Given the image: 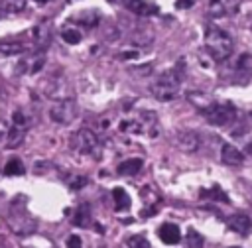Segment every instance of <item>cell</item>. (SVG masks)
<instances>
[{"label": "cell", "instance_id": "6", "mask_svg": "<svg viewBox=\"0 0 252 248\" xmlns=\"http://www.w3.org/2000/svg\"><path fill=\"white\" fill-rule=\"evenodd\" d=\"M75 116H77V102L71 96L59 98L49 108V118L57 124H69V122L75 120Z\"/></svg>", "mask_w": 252, "mask_h": 248}, {"label": "cell", "instance_id": "33", "mask_svg": "<svg viewBox=\"0 0 252 248\" xmlns=\"http://www.w3.org/2000/svg\"><path fill=\"white\" fill-rule=\"evenodd\" d=\"M37 4H45V2H49V0H35Z\"/></svg>", "mask_w": 252, "mask_h": 248}, {"label": "cell", "instance_id": "20", "mask_svg": "<svg viewBox=\"0 0 252 248\" xmlns=\"http://www.w3.org/2000/svg\"><path fill=\"white\" fill-rule=\"evenodd\" d=\"M91 222V211H89V205H81L75 215H73V224L75 226H87Z\"/></svg>", "mask_w": 252, "mask_h": 248}, {"label": "cell", "instance_id": "16", "mask_svg": "<svg viewBox=\"0 0 252 248\" xmlns=\"http://www.w3.org/2000/svg\"><path fill=\"white\" fill-rule=\"evenodd\" d=\"M158 234H159L161 242H165V244H177V242L181 240L179 226L173 224V222H165V224H161L159 230H158Z\"/></svg>", "mask_w": 252, "mask_h": 248}, {"label": "cell", "instance_id": "12", "mask_svg": "<svg viewBox=\"0 0 252 248\" xmlns=\"http://www.w3.org/2000/svg\"><path fill=\"white\" fill-rule=\"evenodd\" d=\"M122 4L130 12H134L138 16H154V14H158V6H154L152 2H146V0H122Z\"/></svg>", "mask_w": 252, "mask_h": 248}, {"label": "cell", "instance_id": "15", "mask_svg": "<svg viewBox=\"0 0 252 248\" xmlns=\"http://www.w3.org/2000/svg\"><path fill=\"white\" fill-rule=\"evenodd\" d=\"M220 159H222V163H226V165H240V163L244 161V155H242V152H240L238 148H234L232 144H224L222 150H220Z\"/></svg>", "mask_w": 252, "mask_h": 248}, {"label": "cell", "instance_id": "24", "mask_svg": "<svg viewBox=\"0 0 252 248\" xmlns=\"http://www.w3.org/2000/svg\"><path fill=\"white\" fill-rule=\"evenodd\" d=\"M24 163L18 159V157H12V159H8V163H6V167H4V173L6 175H24Z\"/></svg>", "mask_w": 252, "mask_h": 248}, {"label": "cell", "instance_id": "31", "mask_svg": "<svg viewBox=\"0 0 252 248\" xmlns=\"http://www.w3.org/2000/svg\"><path fill=\"white\" fill-rule=\"evenodd\" d=\"M193 4H195V0H175V8H179V10H187Z\"/></svg>", "mask_w": 252, "mask_h": 248}, {"label": "cell", "instance_id": "9", "mask_svg": "<svg viewBox=\"0 0 252 248\" xmlns=\"http://www.w3.org/2000/svg\"><path fill=\"white\" fill-rule=\"evenodd\" d=\"M32 33H33V41H35L37 51H43L51 41V24H49V20H41L32 30Z\"/></svg>", "mask_w": 252, "mask_h": 248}, {"label": "cell", "instance_id": "10", "mask_svg": "<svg viewBox=\"0 0 252 248\" xmlns=\"http://www.w3.org/2000/svg\"><path fill=\"white\" fill-rule=\"evenodd\" d=\"M226 226H228V230H232L236 234H248L252 230V220L244 213H234L226 218Z\"/></svg>", "mask_w": 252, "mask_h": 248}, {"label": "cell", "instance_id": "11", "mask_svg": "<svg viewBox=\"0 0 252 248\" xmlns=\"http://www.w3.org/2000/svg\"><path fill=\"white\" fill-rule=\"evenodd\" d=\"M252 75V55L244 53L238 57L236 65H234V81L236 83H248Z\"/></svg>", "mask_w": 252, "mask_h": 248}, {"label": "cell", "instance_id": "35", "mask_svg": "<svg viewBox=\"0 0 252 248\" xmlns=\"http://www.w3.org/2000/svg\"><path fill=\"white\" fill-rule=\"evenodd\" d=\"M250 30H252V16H250Z\"/></svg>", "mask_w": 252, "mask_h": 248}, {"label": "cell", "instance_id": "22", "mask_svg": "<svg viewBox=\"0 0 252 248\" xmlns=\"http://www.w3.org/2000/svg\"><path fill=\"white\" fill-rule=\"evenodd\" d=\"M152 39H154V35H152L150 30H134V31H132V43H136V45H140V47L150 45Z\"/></svg>", "mask_w": 252, "mask_h": 248}, {"label": "cell", "instance_id": "14", "mask_svg": "<svg viewBox=\"0 0 252 248\" xmlns=\"http://www.w3.org/2000/svg\"><path fill=\"white\" fill-rule=\"evenodd\" d=\"M24 138H26V126H20V124H12L10 128H8V134H6V146L10 148V150H14V148H18V146H22L24 144Z\"/></svg>", "mask_w": 252, "mask_h": 248}, {"label": "cell", "instance_id": "8", "mask_svg": "<svg viewBox=\"0 0 252 248\" xmlns=\"http://www.w3.org/2000/svg\"><path fill=\"white\" fill-rule=\"evenodd\" d=\"M238 4H240V0H209L207 12L213 18H222V16L234 14L238 10Z\"/></svg>", "mask_w": 252, "mask_h": 248}, {"label": "cell", "instance_id": "37", "mask_svg": "<svg viewBox=\"0 0 252 248\" xmlns=\"http://www.w3.org/2000/svg\"><path fill=\"white\" fill-rule=\"evenodd\" d=\"M250 114H252V112H250Z\"/></svg>", "mask_w": 252, "mask_h": 248}, {"label": "cell", "instance_id": "1", "mask_svg": "<svg viewBox=\"0 0 252 248\" xmlns=\"http://www.w3.org/2000/svg\"><path fill=\"white\" fill-rule=\"evenodd\" d=\"M181 81H183V65H181V61H179L175 67L163 71V73L150 85V93L154 94L156 100L169 102V100H173V98L179 94V85H181Z\"/></svg>", "mask_w": 252, "mask_h": 248}, {"label": "cell", "instance_id": "13", "mask_svg": "<svg viewBox=\"0 0 252 248\" xmlns=\"http://www.w3.org/2000/svg\"><path fill=\"white\" fill-rule=\"evenodd\" d=\"M187 100H189L197 110H201V112H205L207 108H211V104L215 102L213 96L207 94V93H203V91H189V93H187Z\"/></svg>", "mask_w": 252, "mask_h": 248}, {"label": "cell", "instance_id": "21", "mask_svg": "<svg viewBox=\"0 0 252 248\" xmlns=\"http://www.w3.org/2000/svg\"><path fill=\"white\" fill-rule=\"evenodd\" d=\"M61 37H63L65 43H71V45H77V43H81V39H83L81 31H79L77 28H73V26L63 28V30H61Z\"/></svg>", "mask_w": 252, "mask_h": 248}, {"label": "cell", "instance_id": "3", "mask_svg": "<svg viewBox=\"0 0 252 248\" xmlns=\"http://www.w3.org/2000/svg\"><path fill=\"white\" fill-rule=\"evenodd\" d=\"M69 144L75 152H79L83 155H94L96 157L100 154L98 138L91 128H79L77 132H73L69 138Z\"/></svg>", "mask_w": 252, "mask_h": 248}, {"label": "cell", "instance_id": "18", "mask_svg": "<svg viewBox=\"0 0 252 248\" xmlns=\"http://www.w3.org/2000/svg\"><path fill=\"white\" fill-rule=\"evenodd\" d=\"M26 51V45L18 39H2L0 41V53L2 55H20Z\"/></svg>", "mask_w": 252, "mask_h": 248}, {"label": "cell", "instance_id": "29", "mask_svg": "<svg viewBox=\"0 0 252 248\" xmlns=\"http://www.w3.org/2000/svg\"><path fill=\"white\" fill-rule=\"evenodd\" d=\"M67 248H83V240L77 234H71L67 238Z\"/></svg>", "mask_w": 252, "mask_h": 248}, {"label": "cell", "instance_id": "28", "mask_svg": "<svg viewBox=\"0 0 252 248\" xmlns=\"http://www.w3.org/2000/svg\"><path fill=\"white\" fill-rule=\"evenodd\" d=\"M87 181H89V179H87L85 175H73V177L69 179V187H71V189H81V187L87 185Z\"/></svg>", "mask_w": 252, "mask_h": 248}, {"label": "cell", "instance_id": "17", "mask_svg": "<svg viewBox=\"0 0 252 248\" xmlns=\"http://www.w3.org/2000/svg\"><path fill=\"white\" fill-rule=\"evenodd\" d=\"M142 165H144V161H142L140 157H128V159L120 161L116 169H118V173H120V175L130 177V175H136V173L142 169Z\"/></svg>", "mask_w": 252, "mask_h": 248}, {"label": "cell", "instance_id": "27", "mask_svg": "<svg viewBox=\"0 0 252 248\" xmlns=\"http://www.w3.org/2000/svg\"><path fill=\"white\" fill-rule=\"evenodd\" d=\"M201 197H209V199H215V201H220V203H228V197L222 193V189H220L219 185H215V187L209 189V191H203Z\"/></svg>", "mask_w": 252, "mask_h": 248}, {"label": "cell", "instance_id": "26", "mask_svg": "<svg viewBox=\"0 0 252 248\" xmlns=\"http://www.w3.org/2000/svg\"><path fill=\"white\" fill-rule=\"evenodd\" d=\"M126 248H150V242L144 234H134V236H128Z\"/></svg>", "mask_w": 252, "mask_h": 248}, {"label": "cell", "instance_id": "2", "mask_svg": "<svg viewBox=\"0 0 252 248\" xmlns=\"http://www.w3.org/2000/svg\"><path fill=\"white\" fill-rule=\"evenodd\" d=\"M205 47L215 61H224L232 55V37L222 28L211 24L205 28Z\"/></svg>", "mask_w": 252, "mask_h": 248}, {"label": "cell", "instance_id": "5", "mask_svg": "<svg viewBox=\"0 0 252 248\" xmlns=\"http://www.w3.org/2000/svg\"><path fill=\"white\" fill-rule=\"evenodd\" d=\"M205 118L215 126H226L236 118V108L230 102H213L211 108H207Z\"/></svg>", "mask_w": 252, "mask_h": 248}, {"label": "cell", "instance_id": "7", "mask_svg": "<svg viewBox=\"0 0 252 248\" xmlns=\"http://www.w3.org/2000/svg\"><path fill=\"white\" fill-rule=\"evenodd\" d=\"M175 146L185 154H193L201 146V136L195 130H181L175 134Z\"/></svg>", "mask_w": 252, "mask_h": 248}, {"label": "cell", "instance_id": "23", "mask_svg": "<svg viewBox=\"0 0 252 248\" xmlns=\"http://www.w3.org/2000/svg\"><path fill=\"white\" fill-rule=\"evenodd\" d=\"M0 8L8 14H20L26 10V0H2Z\"/></svg>", "mask_w": 252, "mask_h": 248}, {"label": "cell", "instance_id": "25", "mask_svg": "<svg viewBox=\"0 0 252 248\" xmlns=\"http://www.w3.org/2000/svg\"><path fill=\"white\" fill-rule=\"evenodd\" d=\"M185 242H187V248H203V236H201L195 228H189V230H187Z\"/></svg>", "mask_w": 252, "mask_h": 248}, {"label": "cell", "instance_id": "32", "mask_svg": "<svg viewBox=\"0 0 252 248\" xmlns=\"http://www.w3.org/2000/svg\"><path fill=\"white\" fill-rule=\"evenodd\" d=\"M8 128H10V126H8V122H6V120H0V144H2L4 140H6Z\"/></svg>", "mask_w": 252, "mask_h": 248}, {"label": "cell", "instance_id": "19", "mask_svg": "<svg viewBox=\"0 0 252 248\" xmlns=\"http://www.w3.org/2000/svg\"><path fill=\"white\" fill-rule=\"evenodd\" d=\"M112 197H114V203H116V211H128L130 209V197L122 187L112 189Z\"/></svg>", "mask_w": 252, "mask_h": 248}, {"label": "cell", "instance_id": "30", "mask_svg": "<svg viewBox=\"0 0 252 248\" xmlns=\"http://www.w3.org/2000/svg\"><path fill=\"white\" fill-rule=\"evenodd\" d=\"M12 122H14V124H20V126H26V116H24L20 110H16V112L12 114Z\"/></svg>", "mask_w": 252, "mask_h": 248}, {"label": "cell", "instance_id": "36", "mask_svg": "<svg viewBox=\"0 0 252 248\" xmlns=\"http://www.w3.org/2000/svg\"><path fill=\"white\" fill-rule=\"evenodd\" d=\"M230 248H240V246H230Z\"/></svg>", "mask_w": 252, "mask_h": 248}, {"label": "cell", "instance_id": "34", "mask_svg": "<svg viewBox=\"0 0 252 248\" xmlns=\"http://www.w3.org/2000/svg\"><path fill=\"white\" fill-rule=\"evenodd\" d=\"M0 248H8V246H6V244H4V242H0Z\"/></svg>", "mask_w": 252, "mask_h": 248}, {"label": "cell", "instance_id": "4", "mask_svg": "<svg viewBox=\"0 0 252 248\" xmlns=\"http://www.w3.org/2000/svg\"><path fill=\"white\" fill-rule=\"evenodd\" d=\"M8 226L12 228L14 234L28 236V234L35 232L37 222H35V218L28 211H24V209H12V213L8 215Z\"/></svg>", "mask_w": 252, "mask_h": 248}]
</instances>
